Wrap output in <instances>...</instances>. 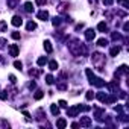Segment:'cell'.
Wrapping results in <instances>:
<instances>
[{
    "instance_id": "cell-45",
    "label": "cell",
    "mask_w": 129,
    "mask_h": 129,
    "mask_svg": "<svg viewBox=\"0 0 129 129\" xmlns=\"http://www.w3.org/2000/svg\"><path fill=\"white\" fill-rule=\"evenodd\" d=\"M67 8H69V5H61V6H59V12H66Z\"/></svg>"
},
{
    "instance_id": "cell-2",
    "label": "cell",
    "mask_w": 129,
    "mask_h": 129,
    "mask_svg": "<svg viewBox=\"0 0 129 129\" xmlns=\"http://www.w3.org/2000/svg\"><path fill=\"white\" fill-rule=\"evenodd\" d=\"M91 62H93V67H96L97 70H100V72L105 70V62H106V59H105V55H103V53H100V52H93V55H91Z\"/></svg>"
},
{
    "instance_id": "cell-7",
    "label": "cell",
    "mask_w": 129,
    "mask_h": 129,
    "mask_svg": "<svg viewBox=\"0 0 129 129\" xmlns=\"http://www.w3.org/2000/svg\"><path fill=\"white\" fill-rule=\"evenodd\" d=\"M111 40L115 41V43H118V44L126 43V38H123V35H121L120 32H112V34H111Z\"/></svg>"
},
{
    "instance_id": "cell-34",
    "label": "cell",
    "mask_w": 129,
    "mask_h": 129,
    "mask_svg": "<svg viewBox=\"0 0 129 129\" xmlns=\"http://www.w3.org/2000/svg\"><path fill=\"white\" fill-rule=\"evenodd\" d=\"M46 84H47V85H52V84H55V78H53L52 75H47V76H46Z\"/></svg>"
},
{
    "instance_id": "cell-4",
    "label": "cell",
    "mask_w": 129,
    "mask_h": 129,
    "mask_svg": "<svg viewBox=\"0 0 129 129\" xmlns=\"http://www.w3.org/2000/svg\"><path fill=\"white\" fill-rule=\"evenodd\" d=\"M91 108L90 106H87V105H75V106H72V108H69L67 109V115L69 117H78V114L81 112V111H90Z\"/></svg>"
},
{
    "instance_id": "cell-32",
    "label": "cell",
    "mask_w": 129,
    "mask_h": 129,
    "mask_svg": "<svg viewBox=\"0 0 129 129\" xmlns=\"http://www.w3.org/2000/svg\"><path fill=\"white\" fill-rule=\"evenodd\" d=\"M6 29H8V23L5 20H2L0 21V32H6Z\"/></svg>"
},
{
    "instance_id": "cell-1",
    "label": "cell",
    "mask_w": 129,
    "mask_h": 129,
    "mask_svg": "<svg viewBox=\"0 0 129 129\" xmlns=\"http://www.w3.org/2000/svg\"><path fill=\"white\" fill-rule=\"evenodd\" d=\"M69 52L73 55V56H85L88 53L87 50V46L84 43H81L79 40H72L70 44H69Z\"/></svg>"
},
{
    "instance_id": "cell-44",
    "label": "cell",
    "mask_w": 129,
    "mask_h": 129,
    "mask_svg": "<svg viewBox=\"0 0 129 129\" xmlns=\"http://www.w3.org/2000/svg\"><path fill=\"white\" fill-rule=\"evenodd\" d=\"M114 111H115V112H118V114H120V112H123V108H121V105H117V106H114Z\"/></svg>"
},
{
    "instance_id": "cell-35",
    "label": "cell",
    "mask_w": 129,
    "mask_h": 129,
    "mask_svg": "<svg viewBox=\"0 0 129 129\" xmlns=\"http://www.w3.org/2000/svg\"><path fill=\"white\" fill-rule=\"evenodd\" d=\"M85 99H87V100H93V99H94V93H93V90H88V91H87Z\"/></svg>"
},
{
    "instance_id": "cell-46",
    "label": "cell",
    "mask_w": 129,
    "mask_h": 129,
    "mask_svg": "<svg viewBox=\"0 0 129 129\" xmlns=\"http://www.w3.org/2000/svg\"><path fill=\"white\" fill-rule=\"evenodd\" d=\"M23 114H24V117H26V120H27V121H30V120H32V117H30V114H29L27 111H23Z\"/></svg>"
},
{
    "instance_id": "cell-19",
    "label": "cell",
    "mask_w": 129,
    "mask_h": 129,
    "mask_svg": "<svg viewBox=\"0 0 129 129\" xmlns=\"http://www.w3.org/2000/svg\"><path fill=\"white\" fill-rule=\"evenodd\" d=\"M11 127V123L5 118H0V129H9Z\"/></svg>"
},
{
    "instance_id": "cell-42",
    "label": "cell",
    "mask_w": 129,
    "mask_h": 129,
    "mask_svg": "<svg viewBox=\"0 0 129 129\" xmlns=\"http://www.w3.org/2000/svg\"><path fill=\"white\" fill-rule=\"evenodd\" d=\"M5 47H6V40L0 38V49H5Z\"/></svg>"
},
{
    "instance_id": "cell-27",
    "label": "cell",
    "mask_w": 129,
    "mask_h": 129,
    "mask_svg": "<svg viewBox=\"0 0 129 129\" xmlns=\"http://www.w3.org/2000/svg\"><path fill=\"white\" fill-rule=\"evenodd\" d=\"M26 29H27L29 32H30V30H35V29H37V23H35V21H32V20H30V21H27Z\"/></svg>"
},
{
    "instance_id": "cell-41",
    "label": "cell",
    "mask_w": 129,
    "mask_h": 129,
    "mask_svg": "<svg viewBox=\"0 0 129 129\" xmlns=\"http://www.w3.org/2000/svg\"><path fill=\"white\" fill-rule=\"evenodd\" d=\"M35 3H37L38 6H44V5L47 3V0H35Z\"/></svg>"
},
{
    "instance_id": "cell-15",
    "label": "cell",
    "mask_w": 129,
    "mask_h": 129,
    "mask_svg": "<svg viewBox=\"0 0 129 129\" xmlns=\"http://www.w3.org/2000/svg\"><path fill=\"white\" fill-rule=\"evenodd\" d=\"M43 44H44V50H46L47 53H52V52H53V46H52L50 40H46V41H44Z\"/></svg>"
},
{
    "instance_id": "cell-40",
    "label": "cell",
    "mask_w": 129,
    "mask_h": 129,
    "mask_svg": "<svg viewBox=\"0 0 129 129\" xmlns=\"http://www.w3.org/2000/svg\"><path fill=\"white\" fill-rule=\"evenodd\" d=\"M58 105H59L61 108H67V106H69V105H67V102H66V100H62V99L58 102Z\"/></svg>"
},
{
    "instance_id": "cell-33",
    "label": "cell",
    "mask_w": 129,
    "mask_h": 129,
    "mask_svg": "<svg viewBox=\"0 0 129 129\" xmlns=\"http://www.w3.org/2000/svg\"><path fill=\"white\" fill-rule=\"evenodd\" d=\"M97 46H100V47L108 46V40H106V38H100V40H97Z\"/></svg>"
},
{
    "instance_id": "cell-21",
    "label": "cell",
    "mask_w": 129,
    "mask_h": 129,
    "mask_svg": "<svg viewBox=\"0 0 129 129\" xmlns=\"http://www.w3.org/2000/svg\"><path fill=\"white\" fill-rule=\"evenodd\" d=\"M50 112H52L55 117L59 115V106H58L56 103H52V105H50Z\"/></svg>"
},
{
    "instance_id": "cell-23",
    "label": "cell",
    "mask_w": 129,
    "mask_h": 129,
    "mask_svg": "<svg viewBox=\"0 0 129 129\" xmlns=\"http://www.w3.org/2000/svg\"><path fill=\"white\" fill-rule=\"evenodd\" d=\"M118 53H120V47H118V46H114V47L109 49V55H111V56H117Z\"/></svg>"
},
{
    "instance_id": "cell-10",
    "label": "cell",
    "mask_w": 129,
    "mask_h": 129,
    "mask_svg": "<svg viewBox=\"0 0 129 129\" xmlns=\"http://www.w3.org/2000/svg\"><path fill=\"white\" fill-rule=\"evenodd\" d=\"M91 124H93V121H91V118H90V117H81L79 126H82V127H90Z\"/></svg>"
},
{
    "instance_id": "cell-5",
    "label": "cell",
    "mask_w": 129,
    "mask_h": 129,
    "mask_svg": "<svg viewBox=\"0 0 129 129\" xmlns=\"http://www.w3.org/2000/svg\"><path fill=\"white\" fill-rule=\"evenodd\" d=\"M93 111H94V118L97 120V121H105V109L103 108H100V106H94L93 108Z\"/></svg>"
},
{
    "instance_id": "cell-43",
    "label": "cell",
    "mask_w": 129,
    "mask_h": 129,
    "mask_svg": "<svg viewBox=\"0 0 129 129\" xmlns=\"http://www.w3.org/2000/svg\"><path fill=\"white\" fill-rule=\"evenodd\" d=\"M27 88H29V90H35V88H37V84L32 81V82H29V84H27Z\"/></svg>"
},
{
    "instance_id": "cell-47",
    "label": "cell",
    "mask_w": 129,
    "mask_h": 129,
    "mask_svg": "<svg viewBox=\"0 0 129 129\" xmlns=\"http://www.w3.org/2000/svg\"><path fill=\"white\" fill-rule=\"evenodd\" d=\"M9 81H11V84H15L17 82V78L14 75H9Z\"/></svg>"
},
{
    "instance_id": "cell-3",
    "label": "cell",
    "mask_w": 129,
    "mask_h": 129,
    "mask_svg": "<svg viewBox=\"0 0 129 129\" xmlns=\"http://www.w3.org/2000/svg\"><path fill=\"white\" fill-rule=\"evenodd\" d=\"M85 75H87V78H88V82H90L93 87L102 88V87L105 85V81H103L102 78H97V76L93 73V70H91V69H87V70H85Z\"/></svg>"
},
{
    "instance_id": "cell-29",
    "label": "cell",
    "mask_w": 129,
    "mask_h": 129,
    "mask_svg": "<svg viewBox=\"0 0 129 129\" xmlns=\"http://www.w3.org/2000/svg\"><path fill=\"white\" fill-rule=\"evenodd\" d=\"M37 64H38V66H40V67H43V66H46V64H47V58H46V56H40V58L37 59Z\"/></svg>"
},
{
    "instance_id": "cell-36",
    "label": "cell",
    "mask_w": 129,
    "mask_h": 129,
    "mask_svg": "<svg viewBox=\"0 0 129 129\" xmlns=\"http://www.w3.org/2000/svg\"><path fill=\"white\" fill-rule=\"evenodd\" d=\"M61 23H62V21H61V17H55V18H53V21H52V24H53L55 27H58Z\"/></svg>"
},
{
    "instance_id": "cell-20",
    "label": "cell",
    "mask_w": 129,
    "mask_h": 129,
    "mask_svg": "<svg viewBox=\"0 0 129 129\" xmlns=\"http://www.w3.org/2000/svg\"><path fill=\"white\" fill-rule=\"evenodd\" d=\"M40 75H41V70L40 69H30L29 70V76L30 78H38Z\"/></svg>"
},
{
    "instance_id": "cell-51",
    "label": "cell",
    "mask_w": 129,
    "mask_h": 129,
    "mask_svg": "<svg viewBox=\"0 0 129 129\" xmlns=\"http://www.w3.org/2000/svg\"><path fill=\"white\" fill-rule=\"evenodd\" d=\"M118 2H120V0H118Z\"/></svg>"
},
{
    "instance_id": "cell-30",
    "label": "cell",
    "mask_w": 129,
    "mask_h": 129,
    "mask_svg": "<svg viewBox=\"0 0 129 129\" xmlns=\"http://www.w3.org/2000/svg\"><path fill=\"white\" fill-rule=\"evenodd\" d=\"M24 11H26V12H34V5H32V2H26V3H24Z\"/></svg>"
},
{
    "instance_id": "cell-9",
    "label": "cell",
    "mask_w": 129,
    "mask_h": 129,
    "mask_svg": "<svg viewBox=\"0 0 129 129\" xmlns=\"http://www.w3.org/2000/svg\"><path fill=\"white\" fill-rule=\"evenodd\" d=\"M94 38H96V30L91 29V27L87 29V30H85V40H87V41H93Z\"/></svg>"
},
{
    "instance_id": "cell-11",
    "label": "cell",
    "mask_w": 129,
    "mask_h": 129,
    "mask_svg": "<svg viewBox=\"0 0 129 129\" xmlns=\"http://www.w3.org/2000/svg\"><path fill=\"white\" fill-rule=\"evenodd\" d=\"M18 53H20V47L17 44H11L9 46V55L15 58V56H18Z\"/></svg>"
},
{
    "instance_id": "cell-6",
    "label": "cell",
    "mask_w": 129,
    "mask_h": 129,
    "mask_svg": "<svg viewBox=\"0 0 129 129\" xmlns=\"http://www.w3.org/2000/svg\"><path fill=\"white\" fill-rule=\"evenodd\" d=\"M105 85L109 90V93H114V94H117V91L120 90L118 88V79H114V82H109V84H105Z\"/></svg>"
},
{
    "instance_id": "cell-50",
    "label": "cell",
    "mask_w": 129,
    "mask_h": 129,
    "mask_svg": "<svg viewBox=\"0 0 129 129\" xmlns=\"http://www.w3.org/2000/svg\"><path fill=\"white\" fill-rule=\"evenodd\" d=\"M52 2H53V3H58V2H59V0H52Z\"/></svg>"
},
{
    "instance_id": "cell-17",
    "label": "cell",
    "mask_w": 129,
    "mask_h": 129,
    "mask_svg": "<svg viewBox=\"0 0 129 129\" xmlns=\"http://www.w3.org/2000/svg\"><path fill=\"white\" fill-rule=\"evenodd\" d=\"M67 126V120L66 118H58V121H56V127L58 129H64Z\"/></svg>"
},
{
    "instance_id": "cell-22",
    "label": "cell",
    "mask_w": 129,
    "mask_h": 129,
    "mask_svg": "<svg viewBox=\"0 0 129 129\" xmlns=\"http://www.w3.org/2000/svg\"><path fill=\"white\" fill-rule=\"evenodd\" d=\"M96 97H97V100L99 102H102V103H105V100H106V93H102V91H99L97 94H94Z\"/></svg>"
},
{
    "instance_id": "cell-16",
    "label": "cell",
    "mask_w": 129,
    "mask_h": 129,
    "mask_svg": "<svg viewBox=\"0 0 129 129\" xmlns=\"http://www.w3.org/2000/svg\"><path fill=\"white\" fill-rule=\"evenodd\" d=\"M6 3H8V8L9 9H15L20 3V0H6Z\"/></svg>"
},
{
    "instance_id": "cell-18",
    "label": "cell",
    "mask_w": 129,
    "mask_h": 129,
    "mask_svg": "<svg viewBox=\"0 0 129 129\" xmlns=\"http://www.w3.org/2000/svg\"><path fill=\"white\" fill-rule=\"evenodd\" d=\"M97 30H99V32H103V34L108 32V24H106L105 21H100V23L97 24Z\"/></svg>"
},
{
    "instance_id": "cell-31",
    "label": "cell",
    "mask_w": 129,
    "mask_h": 129,
    "mask_svg": "<svg viewBox=\"0 0 129 129\" xmlns=\"http://www.w3.org/2000/svg\"><path fill=\"white\" fill-rule=\"evenodd\" d=\"M8 97H9V91H8V88L3 90V91L0 90V99H2V100H6Z\"/></svg>"
},
{
    "instance_id": "cell-48",
    "label": "cell",
    "mask_w": 129,
    "mask_h": 129,
    "mask_svg": "<svg viewBox=\"0 0 129 129\" xmlns=\"http://www.w3.org/2000/svg\"><path fill=\"white\" fill-rule=\"evenodd\" d=\"M127 30H129V24L124 23V24H123V32H127Z\"/></svg>"
},
{
    "instance_id": "cell-12",
    "label": "cell",
    "mask_w": 129,
    "mask_h": 129,
    "mask_svg": "<svg viewBox=\"0 0 129 129\" xmlns=\"http://www.w3.org/2000/svg\"><path fill=\"white\" fill-rule=\"evenodd\" d=\"M11 23H12V26L20 27V26L23 24V18H21L20 15H14V17H12V20H11Z\"/></svg>"
},
{
    "instance_id": "cell-14",
    "label": "cell",
    "mask_w": 129,
    "mask_h": 129,
    "mask_svg": "<svg viewBox=\"0 0 129 129\" xmlns=\"http://www.w3.org/2000/svg\"><path fill=\"white\" fill-rule=\"evenodd\" d=\"M37 17H38L40 20H43V21H46V20H49V12L43 9V11H40V12L37 14Z\"/></svg>"
},
{
    "instance_id": "cell-28",
    "label": "cell",
    "mask_w": 129,
    "mask_h": 129,
    "mask_svg": "<svg viewBox=\"0 0 129 129\" xmlns=\"http://www.w3.org/2000/svg\"><path fill=\"white\" fill-rule=\"evenodd\" d=\"M117 100V96L114 94V93H111V96H106V100H105V103H114Z\"/></svg>"
},
{
    "instance_id": "cell-38",
    "label": "cell",
    "mask_w": 129,
    "mask_h": 129,
    "mask_svg": "<svg viewBox=\"0 0 129 129\" xmlns=\"http://www.w3.org/2000/svg\"><path fill=\"white\" fill-rule=\"evenodd\" d=\"M103 5L108 6V8H111V6L114 5V0H103Z\"/></svg>"
},
{
    "instance_id": "cell-37",
    "label": "cell",
    "mask_w": 129,
    "mask_h": 129,
    "mask_svg": "<svg viewBox=\"0 0 129 129\" xmlns=\"http://www.w3.org/2000/svg\"><path fill=\"white\" fill-rule=\"evenodd\" d=\"M14 67H15L17 70H21V69H23V62H21V61H14Z\"/></svg>"
},
{
    "instance_id": "cell-25",
    "label": "cell",
    "mask_w": 129,
    "mask_h": 129,
    "mask_svg": "<svg viewBox=\"0 0 129 129\" xmlns=\"http://www.w3.org/2000/svg\"><path fill=\"white\" fill-rule=\"evenodd\" d=\"M56 88H58V90H61V91H66V90H67V84H66V81L58 82V84H56Z\"/></svg>"
},
{
    "instance_id": "cell-49",
    "label": "cell",
    "mask_w": 129,
    "mask_h": 129,
    "mask_svg": "<svg viewBox=\"0 0 129 129\" xmlns=\"http://www.w3.org/2000/svg\"><path fill=\"white\" fill-rule=\"evenodd\" d=\"M82 27H84V24H82V23H81V24H78V26H76V30H81V29H82Z\"/></svg>"
},
{
    "instance_id": "cell-8",
    "label": "cell",
    "mask_w": 129,
    "mask_h": 129,
    "mask_svg": "<svg viewBox=\"0 0 129 129\" xmlns=\"http://www.w3.org/2000/svg\"><path fill=\"white\" fill-rule=\"evenodd\" d=\"M121 75H127V66H124V64H123V66H120L118 69H117V72L114 73V76H115V79H118Z\"/></svg>"
},
{
    "instance_id": "cell-39",
    "label": "cell",
    "mask_w": 129,
    "mask_h": 129,
    "mask_svg": "<svg viewBox=\"0 0 129 129\" xmlns=\"http://www.w3.org/2000/svg\"><path fill=\"white\" fill-rule=\"evenodd\" d=\"M11 37H12L14 40H20V38H21V35H20V32H17V30H15V32H12V34H11Z\"/></svg>"
},
{
    "instance_id": "cell-13",
    "label": "cell",
    "mask_w": 129,
    "mask_h": 129,
    "mask_svg": "<svg viewBox=\"0 0 129 129\" xmlns=\"http://www.w3.org/2000/svg\"><path fill=\"white\" fill-rule=\"evenodd\" d=\"M35 115H37V120H38V121L46 120V112H44V109H43V108H38V109H37V112H35Z\"/></svg>"
},
{
    "instance_id": "cell-24",
    "label": "cell",
    "mask_w": 129,
    "mask_h": 129,
    "mask_svg": "<svg viewBox=\"0 0 129 129\" xmlns=\"http://www.w3.org/2000/svg\"><path fill=\"white\" fill-rule=\"evenodd\" d=\"M43 97H44V91H43V90H37L35 94H34V99H35V100H41Z\"/></svg>"
},
{
    "instance_id": "cell-26",
    "label": "cell",
    "mask_w": 129,
    "mask_h": 129,
    "mask_svg": "<svg viewBox=\"0 0 129 129\" xmlns=\"http://www.w3.org/2000/svg\"><path fill=\"white\" fill-rule=\"evenodd\" d=\"M58 67H59V66H58V62H56L55 59H52V61L49 62V69H50L52 72H55V70H58Z\"/></svg>"
}]
</instances>
